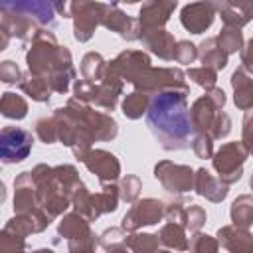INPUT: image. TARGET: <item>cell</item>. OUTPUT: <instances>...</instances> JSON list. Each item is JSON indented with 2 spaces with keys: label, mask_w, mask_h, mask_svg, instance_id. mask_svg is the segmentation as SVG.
Masks as SVG:
<instances>
[{
  "label": "cell",
  "mask_w": 253,
  "mask_h": 253,
  "mask_svg": "<svg viewBox=\"0 0 253 253\" xmlns=\"http://www.w3.org/2000/svg\"><path fill=\"white\" fill-rule=\"evenodd\" d=\"M186 95L184 91L168 89L150 97L146 121L164 150H182L190 146L194 126Z\"/></svg>",
  "instance_id": "1"
},
{
  "label": "cell",
  "mask_w": 253,
  "mask_h": 253,
  "mask_svg": "<svg viewBox=\"0 0 253 253\" xmlns=\"http://www.w3.org/2000/svg\"><path fill=\"white\" fill-rule=\"evenodd\" d=\"M2 24L0 28L10 34V38L34 40L42 30H47L55 22L53 2H4L0 6Z\"/></svg>",
  "instance_id": "2"
},
{
  "label": "cell",
  "mask_w": 253,
  "mask_h": 253,
  "mask_svg": "<svg viewBox=\"0 0 253 253\" xmlns=\"http://www.w3.org/2000/svg\"><path fill=\"white\" fill-rule=\"evenodd\" d=\"M28 71L34 75L49 77L55 71L73 69L71 53L65 45H59L55 36L47 30H42L34 40L26 53Z\"/></svg>",
  "instance_id": "3"
},
{
  "label": "cell",
  "mask_w": 253,
  "mask_h": 253,
  "mask_svg": "<svg viewBox=\"0 0 253 253\" xmlns=\"http://www.w3.org/2000/svg\"><path fill=\"white\" fill-rule=\"evenodd\" d=\"M121 93H123V81L109 71L105 73L101 83H89L85 79H75L73 83V99L81 103H93L105 111H113L117 107Z\"/></svg>",
  "instance_id": "4"
},
{
  "label": "cell",
  "mask_w": 253,
  "mask_h": 253,
  "mask_svg": "<svg viewBox=\"0 0 253 253\" xmlns=\"http://www.w3.org/2000/svg\"><path fill=\"white\" fill-rule=\"evenodd\" d=\"M247 156H249V150L241 140L221 144V148L211 156V164H213V170L217 172V178L225 186L237 182L243 174V164Z\"/></svg>",
  "instance_id": "5"
},
{
  "label": "cell",
  "mask_w": 253,
  "mask_h": 253,
  "mask_svg": "<svg viewBox=\"0 0 253 253\" xmlns=\"http://www.w3.org/2000/svg\"><path fill=\"white\" fill-rule=\"evenodd\" d=\"M132 85H134V91L146 93L150 97L160 91H168V89H176L184 93L190 91L186 85L184 73L176 67H148Z\"/></svg>",
  "instance_id": "6"
},
{
  "label": "cell",
  "mask_w": 253,
  "mask_h": 253,
  "mask_svg": "<svg viewBox=\"0 0 253 253\" xmlns=\"http://www.w3.org/2000/svg\"><path fill=\"white\" fill-rule=\"evenodd\" d=\"M65 109L85 125V128L93 134L95 140H113L119 132V126H117V123L111 115L99 113V111L87 107L85 103H81L77 99H69Z\"/></svg>",
  "instance_id": "7"
},
{
  "label": "cell",
  "mask_w": 253,
  "mask_h": 253,
  "mask_svg": "<svg viewBox=\"0 0 253 253\" xmlns=\"http://www.w3.org/2000/svg\"><path fill=\"white\" fill-rule=\"evenodd\" d=\"M223 105H225V93L219 87H213V89L206 91V95L196 99L192 109H190L194 132L196 134H210V130L215 123V117Z\"/></svg>",
  "instance_id": "8"
},
{
  "label": "cell",
  "mask_w": 253,
  "mask_h": 253,
  "mask_svg": "<svg viewBox=\"0 0 253 253\" xmlns=\"http://www.w3.org/2000/svg\"><path fill=\"white\" fill-rule=\"evenodd\" d=\"M103 10V2H69V16L73 18V36L77 42H87L93 38L95 28L101 24Z\"/></svg>",
  "instance_id": "9"
},
{
  "label": "cell",
  "mask_w": 253,
  "mask_h": 253,
  "mask_svg": "<svg viewBox=\"0 0 253 253\" xmlns=\"http://www.w3.org/2000/svg\"><path fill=\"white\" fill-rule=\"evenodd\" d=\"M32 132L18 126H4L0 132V158L4 164H16L28 158L32 150Z\"/></svg>",
  "instance_id": "10"
},
{
  "label": "cell",
  "mask_w": 253,
  "mask_h": 253,
  "mask_svg": "<svg viewBox=\"0 0 253 253\" xmlns=\"http://www.w3.org/2000/svg\"><path fill=\"white\" fill-rule=\"evenodd\" d=\"M164 202L154 200V198H144L134 202V206L125 213L121 227L126 233H134L136 229L144 225H154L164 217Z\"/></svg>",
  "instance_id": "11"
},
{
  "label": "cell",
  "mask_w": 253,
  "mask_h": 253,
  "mask_svg": "<svg viewBox=\"0 0 253 253\" xmlns=\"http://www.w3.org/2000/svg\"><path fill=\"white\" fill-rule=\"evenodd\" d=\"M194 176L196 174L190 166L174 164L170 160H162L154 166V178L172 194L190 192L194 188Z\"/></svg>",
  "instance_id": "12"
},
{
  "label": "cell",
  "mask_w": 253,
  "mask_h": 253,
  "mask_svg": "<svg viewBox=\"0 0 253 253\" xmlns=\"http://www.w3.org/2000/svg\"><path fill=\"white\" fill-rule=\"evenodd\" d=\"M150 67V57L144 51L138 49H126L121 51L109 65L107 71L113 73L115 77H119L123 83H134L146 69Z\"/></svg>",
  "instance_id": "13"
},
{
  "label": "cell",
  "mask_w": 253,
  "mask_h": 253,
  "mask_svg": "<svg viewBox=\"0 0 253 253\" xmlns=\"http://www.w3.org/2000/svg\"><path fill=\"white\" fill-rule=\"evenodd\" d=\"M101 26L111 30V32H117L123 40L126 42H134V40H142V28H140V22L138 18H130L126 16L119 4H105V10H103V18H101Z\"/></svg>",
  "instance_id": "14"
},
{
  "label": "cell",
  "mask_w": 253,
  "mask_h": 253,
  "mask_svg": "<svg viewBox=\"0 0 253 253\" xmlns=\"http://www.w3.org/2000/svg\"><path fill=\"white\" fill-rule=\"evenodd\" d=\"M81 162L87 166L89 172L97 174L101 186L103 184H115V180L121 174V164H119L117 156L107 152V150H101V148H91Z\"/></svg>",
  "instance_id": "15"
},
{
  "label": "cell",
  "mask_w": 253,
  "mask_h": 253,
  "mask_svg": "<svg viewBox=\"0 0 253 253\" xmlns=\"http://www.w3.org/2000/svg\"><path fill=\"white\" fill-rule=\"evenodd\" d=\"M215 4L213 2H190L182 8L180 12V22L182 26L192 32V34H202L206 32L213 20H215Z\"/></svg>",
  "instance_id": "16"
},
{
  "label": "cell",
  "mask_w": 253,
  "mask_h": 253,
  "mask_svg": "<svg viewBox=\"0 0 253 253\" xmlns=\"http://www.w3.org/2000/svg\"><path fill=\"white\" fill-rule=\"evenodd\" d=\"M176 6H178L176 0H150V2H144L140 6V12H138V22H140L142 34L150 32V30L164 28V24L170 20V14L176 10Z\"/></svg>",
  "instance_id": "17"
},
{
  "label": "cell",
  "mask_w": 253,
  "mask_h": 253,
  "mask_svg": "<svg viewBox=\"0 0 253 253\" xmlns=\"http://www.w3.org/2000/svg\"><path fill=\"white\" fill-rule=\"evenodd\" d=\"M217 241L229 253H253V235L235 225H223L217 231Z\"/></svg>",
  "instance_id": "18"
},
{
  "label": "cell",
  "mask_w": 253,
  "mask_h": 253,
  "mask_svg": "<svg viewBox=\"0 0 253 253\" xmlns=\"http://www.w3.org/2000/svg\"><path fill=\"white\" fill-rule=\"evenodd\" d=\"M194 190L204 196L206 200L210 202H221L225 196H227V186L219 180V178H213V174L206 168H200L196 170V176H194Z\"/></svg>",
  "instance_id": "19"
},
{
  "label": "cell",
  "mask_w": 253,
  "mask_h": 253,
  "mask_svg": "<svg viewBox=\"0 0 253 253\" xmlns=\"http://www.w3.org/2000/svg\"><path fill=\"white\" fill-rule=\"evenodd\" d=\"M142 43L160 59H174V49H176V40L170 32H166L164 28L160 30H150L142 34Z\"/></svg>",
  "instance_id": "20"
},
{
  "label": "cell",
  "mask_w": 253,
  "mask_h": 253,
  "mask_svg": "<svg viewBox=\"0 0 253 253\" xmlns=\"http://www.w3.org/2000/svg\"><path fill=\"white\" fill-rule=\"evenodd\" d=\"M231 87H233V103L241 111L253 109V77L243 69H235L231 75Z\"/></svg>",
  "instance_id": "21"
},
{
  "label": "cell",
  "mask_w": 253,
  "mask_h": 253,
  "mask_svg": "<svg viewBox=\"0 0 253 253\" xmlns=\"http://www.w3.org/2000/svg\"><path fill=\"white\" fill-rule=\"evenodd\" d=\"M18 87H20L28 97H32V99L38 101V103H47V101H49V95L53 93V91H51V85H49V81H47V77H43V75H34V73H30V71L22 75Z\"/></svg>",
  "instance_id": "22"
},
{
  "label": "cell",
  "mask_w": 253,
  "mask_h": 253,
  "mask_svg": "<svg viewBox=\"0 0 253 253\" xmlns=\"http://www.w3.org/2000/svg\"><path fill=\"white\" fill-rule=\"evenodd\" d=\"M198 57L204 63V67H210V69H215V71H219L227 65V53L219 47L217 38L204 40L198 47Z\"/></svg>",
  "instance_id": "23"
},
{
  "label": "cell",
  "mask_w": 253,
  "mask_h": 253,
  "mask_svg": "<svg viewBox=\"0 0 253 253\" xmlns=\"http://www.w3.org/2000/svg\"><path fill=\"white\" fill-rule=\"evenodd\" d=\"M231 221L239 229H249L253 225V196L251 194H241L233 200L231 210H229Z\"/></svg>",
  "instance_id": "24"
},
{
  "label": "cell",
  "mask_w": 253,
  "mask_h": 253,
  "mask_svg": "<svg viewBox=\"0 0 253 253\" xmlns=\"http://www.w3.org/2000/svg\"><path fill=\"white\" fill-rule=\"evenodd\" d=\"M158 239L164 247L168 249H174V251H186L190 241L186 237V229L182 223H174V221H168L162 225V229L158 231Z\"/></svg>",
  "instance_id": "25"
},
{
  "label": "cell",
  "mask_w": 253,
  "mask_h": 253,
  "mask_svg": "<svg viewBox=\"0 0 253 253\" xmlns=\"http://www.w3.org/2000/svg\"><path fill=\"white\" fill-rule=\"evenodd\" d=\"M57 233L61 237H65L67 241H71V239H77V237L91 233V227H89V221L81 213L75 211V213L63 215V219L57 223Z\"/></svg>",
  "instance_id": "26"
},
{
  "label": "cell",
  "mask_w": 253,
  "mask_h": 253,
  "mask_svg": "<svg viewBox=\"0 0 253 253\" xmlns=\"http://www.w3.org/2000/svg\"><path fill=\"white\" fill-rule=\"evenodd\" d=\"M107 65H109V63L103 59L101 53L89 51V53H85L83 59H81V75H83V79L89 81V83H101L103 77H105V73H107Z\"/></svg>",
  "instance_id": "27"
},
{
  "label": "cell",
  "mask_w": 253,
  "mask_h": 253,
  "mask_svg": "<svg viewBox=\"0 0 253 253\" xmlns=\"http://www.w3.org/2000/svg\"><path fill=\"white\" fill-rule=\"evenodd\" d=\"M160 245L158 235L152 233H126L125 247L130 253H156Z\"/></svg>",
  "instance_id": "28"
},
{
  "label": "cell",
  "mask_w": 253,
  "mask_h": 253,
  "mask_svg": "<svg viewBox=\"0 0 253 253\" xmlns=\"http://www.w3.org/2000/svg\"><path fill=\"white\" fill-rule=\"evenodd\" d=\"M215 10L221 16L223 28H237V30H241L245 24H249V18L241 12L237 2H217Z\"/></svg>",
  "instance_id": "29"
},
{
  "label": "cell",
  "mask_w": 253,
  "mask_h": 253,
  "mask_svg": "<svg viewBox=\"0 0 253 253\" xmlns=\"http://www.w3.org/2000/svg\"><path fill=\"white\" fill-rule=\"evenodd\" d=\"M148 105H150V95L146 93H140V91H132L128 93L125 99H123V115L126 119H140L146 111H148Z\"/></svg>",
  "instance_id": "30"
},
{
  "label": "cell",
  "mask_w": 253,
  "mask_h": 253,
  "mask_svg": "<svg viewBox=\"0 0 253 253\" xmlns=\"http://www.w3.org/2000/svg\"><path fill=\"white\" fill-rule=\"evenodd\" d=\"M0 111H2V115H4L6 119H16V121H20V119H24L26 113H28V103H26V99H24L22 95H16V93L6 91V93L2 95V101H0Z\"/></svg>",
  "instance_id": "31"
},
{
  "label": "cell",
  "mask_w": 253,
  "mask_h": 253,
  "mask_svg": "<svg viewBox=\"0 0 253 253\" xmlns=\"http://www.w3.org/2000/svg\"><path fill=\"white\" fill-rule=\"evenodd\" d=\"M217 43L227 55L235 53V51H241L243 49V34L237 28H223L217 36Z\"/></svg>",
  "instance_id": "32"
},
{
  "label": "cell",
  "mask_w": 253,
  "mask_h": 253,
  "mask_svg": "<svg viewBox=\"0 0 253 253\" xmlns=\"http://www.w3.org/2000/svg\"><path fill=\"white\" fill-rule=\"evenodd\" d=\"M190 253H217L219 249V241L208 233H200L196 231L190 239V245H188Z\"/></svg>",
  "instance_id": "33"
},
{
  "label": "cell",
  "mask_w": 253,
  "mask_h": 253,
  "mask_svg": "<svg viewBox=\"0 0 253 253\" xmlns=\"http://www.w3.org/2000/svg\"><path fill=\"white\" fill-rule=\"evenodd\" d=\"M188 77L196 83V85H200V87H204L206 91H210V89H213L215 87V81H217V71L215 69H210V67H190L188 69Z\"/></svg>",
  "instance_id": "34"
},
{
  "label": "cell",
  "mask_w": 253,
  "mask_h": 253,
  "mask_svg": "<svg viewBox=\"0 0 253 253\" xmlns=\"http://www.w3.org/2000/svg\"><path fill=\"white\" fill-rule=\"evenodd\" d=\"M204 223H206V210L196 204L186 206L184 215H182V225L188 227L190 231H200Z\"/></svg>",
  "instance_id": "35"
},
{
  "label": "cell",
  "mask_w": 253,
  "mask_h": 253,
  "mask_svg": "<svg viewBox=\"0 0 253 253\" xmlns=\"http://www.w3.org/2000/svg\"><path fill=\"white\" fill-rule=\"evenodd\" d=\"M36 134L42 142L45 144H53L55 140H59L57 136V121L55 117H45V119H40L36 123Z\"/></svg>",
  "instance_id": "36"
},
{
  "label": "cell",
  "mask_w": 253,
  "mask_h": 253,
  "mask_svg": "<svg viewBox=\"0 0 253 253\" xmlns=\"http://www.w3.org/2000/svg\"><path fill=\"white\" fill-rule=\"evenodd\" d=\"M140 190H142V184H140L138 176L126 174V176L121 180V186H119L121 200H125V202H136V198L140 196Z\"/></svg>",
  "instance_id": "37"
},
{
  "label": "cell",
  "mask_w": 253,
  "mask_h": 253,
  "mask_svg": "<svg viewBox=\"0 0 253 253\" xmlns=\"http://www.w3.org/2000/svg\"><path fill=\"white\" fill-rule=\"evenodd\" d=\"M125 237H126V231L123 227H111V229H105L101 235H99V245L107 251L115 249V247H121L125 245Z\"/></svg>",
  "instance_id": "38"
},
{
  "label": "cell",
  "mask_w": 253,
  "mask_h": 253,
  "mask_svg": "<svg viewBox=\"0 0 253 253\" xmlns=\"http://www.w3.org/2000/svg\"><path fill=\"white\" fill-rule=\"evenodd\" d=\"M174 59L178 63H194L198 59V47L188 42V40H182L176 43V49H174Z\"/></svg>",
  "instance_id": "39"
},
{
  "label": "cell",
  "mask_w": 253,
  "mask_h": 253,
  "mask_svg": "<svg viewBox=\"0 0 253 253\" xmlns=\"http://www.w3.org/2000/svg\"><path fill=\"white\" fill-rule=\"evenodd\" d=\"M192 148L198 158H211L213 156V138L210 134H196L192 140Z\"/></svg>",
  "instance_id": "40"
},
{
  "label": "cell",
  "mask_w": 253,
  "mask_h": 253,
  "mask_svg": "<svg viewBox=\"0 0 253 253\" xmlns=\"http://www.w3.org/2000/svg\"><path fill=\"white\" fill-rule=\"evenodd\" d=\"M229 132H231V119H229L227 113L219 111L217 117H215V123L211 126V130H210V136L215 140V138H225Z\"/></svg>",
  "instance_id": "41"
},
{
  "label": "cell",
  "mask_w": 253,
  "mask_h": 253,
  "mask_svg": "<svg viewBox=\"0 0 253 253\" xmlns=\"http://www.w3.org/2000/svg\"><path fill=\"white\" fill-rule=\"evenodd\" d=\"M0 79L4 83H8V85H14V83H20L22 73H20V69H18V65L14 61L6 59V61L0 63Z\"/></svg>",
  "instance_id": "42"
},
{
  "label": "cell",
  "mask_w": 253,
  "mask_h": 253,
  "mask_svg": "<svg viewBox=\"0 0 253 253\" xmlns=\"http://www.w3.org/2000/svg\"><path fill=\"white\" fill-rule=\"evenodd\" d=\"M184 210H186V204H184L180 198H176V200H172V202H168V204L164 206V217H166L168 221L182 223Z\"/></svg>",
  "instance_id": "43"
},
{
  "label": "cell",
  "mask_w": 253,
  "mask_h": 253,
  "mask_svg": "<svg viewBox=\"0 0 253 253\" xmlns=\"http://www.w3.org/2000/svg\"><path fill=\"white\" fill-rule=\"evenodd\" d=\"M241 142L247 146V150L253 154V113H247L243 119V134Z\"/></svg>",
  "instance_id": "44"
},
{
  "label": "cell",
  "mask_w": 253,
  "mask_h": 253,
  "mask_svg": "<svg viewBox=\"0 0 253 253\" xmlns=\"http://www.w3.org/2000/svg\"><path fill=\"white\" fill-rule=\"evenodd\" d=\"M241 63H243V69L253 77V38L241 49Z\"/></svg>",
  "instance_id": "45"
},
{
  "label": "cell",
  "mask_w": 253,
  "mask_h": 253,
  "mask_svg": "<svg viewBox=\"0 0 253 253\" xmlns=\"http://www.w3.org/2000/svg\"><path fill=\"white\" fill-rule=\"evenodd\" d=\"M237 6L241 8V12L251 20L253 18V0L251 2H237Z\"/></svg>",
  "instance_id": "46"
},
{
  "label": "cell",
  "mask_w": 253,
  "mask_h": 253,
  "mask_svg": "<svg viewBox=\"0 0 253 253\" xmlns=\"http://www.w3.org/2000/svg\"><path fill=\"white\" fill-rule=\"evenodd\" d=\"M8 40H10V34H8L6 30H2V28H0V49H6Z\"/></svg>",
  "instance_id": "47"
},
{
  "label": "cell",
  "mask_w": 253,
  "mask_h": 253,
  "mask_svg": "<svg viewBox=\"0 0 253 253\" xmlns=\"http://www.w3.org/2000/svg\"><path fill=\"white\" fill-rule=\"evenodd\" d=\"M32 253H53L51 249H36V251H32Z\"/></svg>",
  "instance_id": "48"
},
{
  "label": "cell",
  "mask_w": 253,
  "mask_h": 253,
  "mask_svg": "<svg viewBox=\"0 0 253 253\" xmlns=\"http://www.w3.org/2000/svg\"><path fill=\"white\" fill-rule=\"evenodd\" d=\"M249 184H251V190H253V176H251V182Z\"/></svg>",
  "instance_id": "49"
},
{
  "label": "cell",
  "mask_w": 253,
  "mask_h": 253,
  "mask_svg": "<svg viewBox=\"0 0 253 253\" xmlns=\"http://www.w3.org/2000/svg\"><path fill=\"white\" fill-rule=\"evenodd\" d=\"M156 253H170V251H156Z\"/></svg>",
  "instance_id": "50"
}]
</instances>
